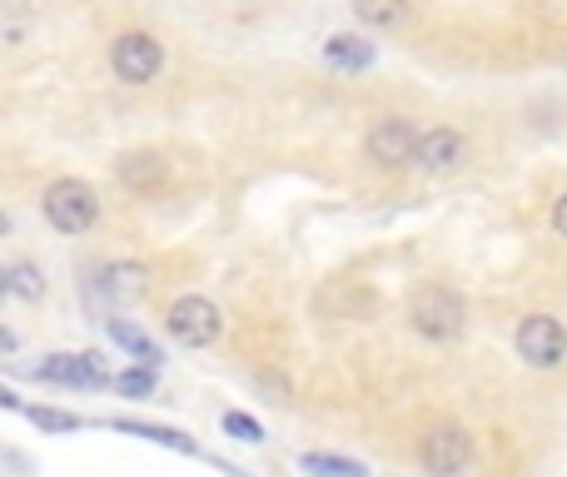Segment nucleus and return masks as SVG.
Here are the masks:
<instances>
[{
  "mask_svg": "<svg viewBox=\"0 0 567 477\" xmlns=\"http://www.w3.org/2000/svg\"><path fill=\"white\" fill-rule=\"evenodd\" d=\"M110 339H115L125 353H135L140 363H150V369H159V359H165V353H159V343L150 339L145 329H135V323H130V319H120V313H115V319H110Z\"/></svg>",
  "mask_w": 567,
  "mask_h": 477,
  "instance_id": "12",
  "label": "nucleus"
},
{
  "mask_svg": "<svg viewBox=\"0 0 567 477\" xmlns=\"http://www.w3.org/2000/svg\"><path fill=\"white\" fill-rule=\"evenodd\" d=\"M553 225H558V235H567V195L558 199V209H553Z\"/></svg>",
  "mask_w": 567,
  "mask_h": 477,
  "instance_id": "21",
  "label": "nucleus"
},
{
  "mask_svg": "<svg viewBox=\"0 0 567 477\" xmlns=\"http://www.w3.org/2000/svg\"><path fill=\"white\" fill-rule=\"evenodd\" d=\"M323 55H329L333 70H349V75H359V70L373 65V45L359 35H333L329 45H323Z\"/></svg>",
  "mask_w": 567,
  "mask_h": 477,
  "instance_id": "13",
  "label": "nucleus"
},
{
  "mask_svg": "<svg viewBox=\"0 0 567 477\" xmlns=\"http://www.w3.org/2000/svg\"><path fill=\"white\" fill-rule=\"evenodd\" d=\"M25 418L35 423V428H45V433H80L85 428L75 413H60V408H25Z\"/></svg>",
  "mask_w": 567,
  "mask_h": 477,
  "instance_id": "19",
  "label": "nucleus"
},
{
  "mask_svg": "<svg viewBox=\"0 0 567 477\" xmlns=\"http://www.w3.org/2000/svg\"><path fill=\"white\" fill-rule=\"evenodd\" d=\"M120 185L125 189H135V195H150V189H159L165 185V175H169V165L159 155H150V149H140V155H125L120 159Z\"/></svg>",
  "mask_w": 567,
  "mask_h": 477,
  "instance_id": "11",
  "label": "nucleus"
},
{
  "mask_svg": "<svg viewBox=\"0 0 567 477\" xmlns=\"http://www.w3.org/2000/svg\"><path fill=\"white\" fill-rule=\"evenodd\" d=\"M225 433L239 443H265V428H259L249 413H225Z\"/></svg>",
  "mask_w": 567,
  "mask_h": 477,
  "instance_id": "20",
  "label": "nucleus"
},
{
  "mask_svg": "<svg viewBox=\"0 0 567 477\" xmlns=\"http://www.w3.org/2000/svg\"><path fill=\"white\" fill-rule=\"evenodd\" d=\"M115 393H120V398H150V393H155V369H150V363H140V369H125L115 379Z\"/></svg>",
  "mask_w": 567,
  "mask_h": 477,
  "instance_id": "18",
  "label": "nucleus"
},
{
  "mask_svg": "<svg viewBox=\"0 0 567 477\" xmlns=\"http://www.w3.org/2000/svg\"><path fill=\"white\" fill-rule=\"evenodd\" d=\"M45 219L60 229V235H85V229L100 219L95 189L80 185V179H55V185L45 189Z\"/></svg>",
  "mask_w": 567,
  "mask_h": 477,
  "instance_id": "2",
  "label": "nucleus"
},
{
  "mask_svg": "<svg viewBox=\"0 0 567 477\" xmlns=\"http://www.w3.org/2000/svg\"><path fill=\"white\" fill-rule=\"evenodd\" d=\"M110 428L115 433H135V438H150V443H165V448H175V453H189V458H195V443L185 438V433H175V428H155V423H120V418H110Z\"/></svg>",
  "mask_w": 567,
  "mask_h": 477,
  "instance_id": "15",
  "label": "nucleus"
},
{
  "mask_svg": "<svg viewBox=\"0 0 567 477\" xmlns=\"http://www.w3.org/2000/svg\"><path fill=\"white\" fill-rule=\"evenodd\" d=\"M413 165H419L423 175H449V169H458L463 165V135H458V129H449V125L419 135Z\"/></svg>",
  "mask_w": 567,
  "mask_h": 477,
  "instance_id": "9",
  "label": "nucleus"
},
{
  "mask_svg": "<svg viewBox=\"0 0 567 477\" xmlns=\"http://www.w3.org/2000/svg\"><path fill=\"white\" fill-rule=\"evenodd\" d=\"M110 65H115V75L125 80V85H150V80L159 75V65H165V50H159V40H150L145 30H125V35L110 45Z\"/></svg>",
  "mask_w": 567,
  "mask_h": 477,
  "instance_id": "4",
  "label": "nucleus"
},
{
  "mask_svg": "<svg viewBox=\"0 0 567 477\" xmlns=\"http://www.w3.org/2000/svg\"><path fill=\"white\" fill-rule=\"evenodd\" d=\"M409 319L423 339L449 343V339H458L463 323H468V303H463L453 289H443V283H423V289H413V299H409Z\"/></svg>",
  "mask_w": 567,
  "mask_h": 477,
  "instance_id": "1",
  "label": "nucleus"
},
{
  "mask_svg": "<svg viewBox=\"0 0 567 477\" xmlns=\"http://www.w3.org/2000/svg\"><path fill=\"white\" fill-rule=\"evenodd\" d=\"M30 379L60 383V388H105V363L100 353H50L45 363L30 369Z\"/></svg>",
  "mask_w": 567,
  "mask_h": 477,
  "instance_id": "7",
  "label": "nucleus"
},
{
  "mask_svg": "<svg viewBox=\"0 0 567 477\" xmlns=\"http://www.w3.org/2000/svg\"><path fill=\"white\" fill-rule=\"evenodd\" d=\"M353 10L373 30H399L409 20V0H353Z\"/></svg>",
  "mask_w": 567,
  "mask_h": 477,
  "instance_id": "14",
  "label": "nucleus"
},
{
  "mask_svg": "<svg viewBox=\"0 0 567 477\" xmlns=\"http://www.w3.org/2000/svg\"><path fill=\"white\" fill-rule=\"evenodd\" d=\"M518 359L528 369H558L567 359V329L548 313H533L518 323Z\"/></svg>",
  "mask_w": 567,
  "mask_h": 477,
  "instance_id": "5",
  "label": "nucleus"
},
{
  "mask_svg": "<svg viewBox=\"0 0 567 477\" xmlns=\"http://www.w3.org/2000/svg\"><path fill=\"white\" fill-rule=\"evenodd\" d=\"M95 299H105V303H135V299H145V269L140 263H110V269H100L95 273Z\"/></svg>",
  "mask_w": 567,
  "mask_h": 477,
  "instance_id": "10",
  "label": "nucleus"
},
{
  "mask_svg": "<svg viewBox=\"0 0 567 477\" xmlns=\"http://www.w3.org/2000/svg\"><path fill=\"white\" fill-rule=\"evenodd\" d=\"M6 289L16 293V299L35 303L40 293H45V273H40L35 263H10V269H6Z\"/></svg>",
  "mask_w": 567,
  "mask_h": 477,
  "instance_id": "17",
  "label": "nucleus"
},
{
  "mask_svg": "<svg viewBox=\"0 0 567 477\" xmlns=\"http://www.w3.org/2000/svg\"><path fill=\"white\" fill-rule=\"evenodd\" d=\"M165 329H169V339L185 343V349H205V343L219 339L225 319H219V309H215L209 299H199V293H185V299L169 303Z\"/></svg>",
  "mask_w": 567,
  "mask_h": 477,
  "instance_id": "3",
  "label": "nucleus"
},
{
  "mask_svg": "<svg viewBox=\"0 0 567 477\" xmlns=\"http://www.w3.org/2000/svg\"><path fill=\"white\" fill-rule=\"evenodd\" d=\"M299 468L309 477H369V468L353 458H333V453H303Z\"/></svg>",
  "mask_w": 567,
  "mask_h": 477,
  "instance_id": "16",
  "label": "nucleus"
},
{
  "mask_svg": "<svg viewBox=\"0 0 567 477\" xmlns=\"http://www.w3.org/2000/svg\"><path fill=\"white\" fill-rule=\"evenodd\" d=\"M419 463H423V473H433V477H453V473H463L473 463V438L458 428V423H439V428L423 438V448H419Z\"/></svg>",
  "mask_w": 567,
  "mask_h": 477,
  "instance_id": "6",
  "label": "nucleus"
},
{
  "mask_svg": "<svg viewBox=\"0 0 567 477\" xmlns=\"http://www.w3.org/2000/svg\"><path fill=\"white\" fill-rule=\"evenodd\" d=\"M413 149H419V129H413V120L389 115V120L373 125V135H369V159L373 165H383V169L413 165Z\"/></svg>",
  "mask_w": 567,
  "mask_h": 477,
  "instance_id": "8",
  "label": "nucleus"
}]
</instances>
